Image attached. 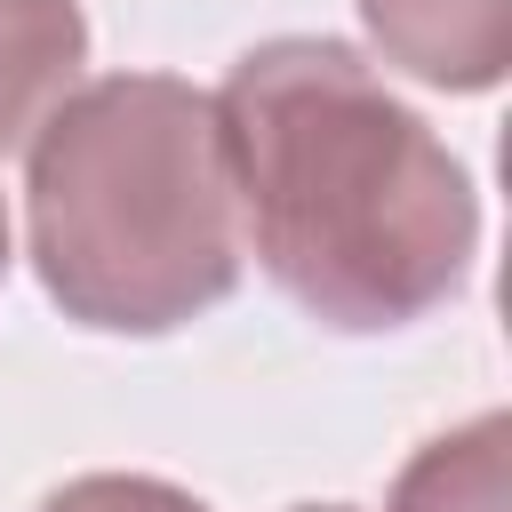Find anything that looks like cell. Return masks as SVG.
Instances as JSON below:
<instances>
[{"label": "cell", "instance_id": "1", "mask_svg": "<svg viewBox=\"0 0 512 512\" xmlns=\"http://www.w3.org/2000/svg\"><path fill=\"white\" fill-rule=\"evenodd\" d=\"M240 200V248L336 336H384L440 312L480 248L464 160L344 40L288 32L216 88Z\"/></svg>", "mask_w": 512, "mask_h": 512}, {"label": "cell", "instance_id": "2", "mask_svg": "<svg viewBox=\"0 0 512 512\" xmlns=\"http://www.w3.org/2000/svg\"><path fill=\"white\" fill-rule=\"evenodd\" d=\"M32 272L64 320L168 336L240 288V200L216 96L176 72L80 80L24 136Z\"/></svg>", "mask_w": 512, "mask_h": 512}, {"label": "cell", "instance_id": "3", "mask_svg": "<svg viewBox=\"0 0 512 512\" xmlns=\"http://www.w3.org/2000/svg\"><path fill=\"white\" fill-rule=\"evenodd\" d=\"M360 24L384 64L448 96H480L512 64V0H360Z\"/></svg>", "mask_w": 512, "mask_h": 512}, {"label": "cell", "instance_id": "4", "mask_svg": "<svg viewBox=\"0 0 512 512\" xmlns=\"http://www.w3.org/2000/svg\"><path fill=\"white\" fill-rule=\"evenodd\" d=\"M88 64L80 0H0V152L24 144Z\"/></svg>", "mask_w": 512, "mask_h": 512}, {"label": "cell", "instance_id": "5", "mask_svg": "<svg viewBox=\"0 0 512 512\" xmlns=\"http://www.w3.org/2000/svg\"><path fill=\"white\" fill-rule=\"evenodd\" d=\"M504 496H512V424H504V408H488V416L424 440L400 464L384 512H504Z\"/></svg>", "mask_w": 512, "mask_h": 512}, {"label": "cell", "instance_id": "6", "mask_svg": "<svg viewBox=\"0 0 512 512\" xmlns=\"http://www.w3.org/2000/svg\"><path fill=\"white\" fill-rule=\"evenodd\" d=\"M40 512H208V504L176 480H152V472H80Z\"/></svg>", "mask_w": 512, "mask_h": 512}, {"label": "cell", "instance_id": "7", "mask_svg": "<svg viewBox=\"0 0 512 512\" xmlns=\"http://www.w3.org/2000/svg\"><path fill=\"white\" fill-rule=\"evenodd\" d=\"M0 280H8V208H0Z\"/></svg>", "mask_w": 512, "mask_h": 512}, {"label": "cell", "instance_id": "8", "mask_svg": "<svg viewBox=\"0 0 512 512\" xmlns=\"http://www.w3.org/2000/svg\"><path fill=\"white\" fill-rule=\"evenodd\" d=\"M288 512H352V504H288Z\"/></svg>", "mask_w": 512, "mask_h": 512}]
</instances>
